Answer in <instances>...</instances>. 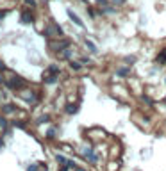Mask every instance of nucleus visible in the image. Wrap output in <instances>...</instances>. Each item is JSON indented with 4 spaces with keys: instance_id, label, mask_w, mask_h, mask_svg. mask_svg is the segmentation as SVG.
I'll list each match as a JSON object with an SVG mask.
<instances>
[{
    "instance_id": "nucleus-20",
    "label": "nucleus",
    "mask_w": 166,
    "mask_h": 171,
    "mask_svg": "<svg viewBox=\"0 0 166 171\" xmlns=\"http://www.w3.org/2000/svg\"><path fill=\"white\" fill-rule=\"evenodd\" d=\"M0 127H2V128H4V127H7V123H5V120H2V118H0Z\"/></svg>"
},
{
    "instance_id": "nucleus-18",
    "label": "nucleus",
    "mask_w": 166,
    "mask_h": 171,
    "mask_svg": "<svg viewBox=\"0 0 166 171\" xmlns=\"http://www.w3.org/2000/svg\"><path fill=\"white\" fill-rule=\"evenodd\" d=\"M48 120H50L48 116H43V118H39V120H38V123H45V121H48Z\"/></svg>"
},
{
    "instance_id": "nucleus-16",
    "label": "nucleus",
    "mask_w": 166,
    "mask_h": 171,
    "mask_svg": "<svg viewBox=\"0 0 166 171\" xmlns=\"http://www.w3.org/2000/svg\"><path fill=\"white\" fill-rule=\"evenodd\" d=\"M70 66L73 70H81V64H79V62H70Z\"/></svg>"
},
{
    "instance_id": "nucleus-7",
    "label": "nucleus",
    "mask_w": 166,
    "mask_h": 171,
    "mask_svg": "<svg viewBox=\"0 0 166 171\" xmlns=\"http://www.w3.org/2000/svg\"><path fill=\"white\" fill-rule=\"evenodd\" d=\"M84 45H86V47H88V50L91 52V54H97V52H98V48H97L95 45H93V43L89 41V39H84Z\"/></svg>"
},
{
    "instance_id": "nucleus-3",
    "label": "nucleus",
    "mask_w": 166,
    "mask_h": 171,
    "mask_svg": "<svg viewBox=\"0 0 166 171\" xmlns=\"http://www.w3.org/2000/svg\"><path fill=\"white\" fill-rule=\"evenodd\" d=\"M70 41L68 39H61V41H52L50 43V50H54V52H61L63 48H68L70 47Z\"/></svg>"
},
{
    "instance_id": "nucleus-17",
    "label": "nucleus",
    "mask_w": 166,
    "mask_h": 171,
    "mask_svg": "<svg viewBox=\"0 0 166 171\" xmlns=\"http://www.w3.org/2000/svg\"><path fill=\"white\" fill-rule=\"evenodd\" d=\"M114 5H122V4H125V0H111Z\"/></svg>"
},
{
    "instance_id": "nucleus-13",
    "label": "nucleus",
    "mask_w": 166,
    "mask_h": 171,
    "mask_svg": "<svg viewBox=\"0 0 166 171\" xmlns=\"http://www.w3.org/2000/svg\"><path fill=\"white\" fill-rule=\"evenodd\" d=\"M25 4H27V5H30V7H36V5H38V2H36V0H25Z\"/></svg>"
},
{
    "instance_id": "nucleus-19",
    "label": "nucleus",
    "mask_w": 166,
    "mask_h": 171,
    "mask_svg": "<svg viewBox=\"0 0 166 171\" xmlns=\"http://www.w3.org/2000/svg\"><path fill=\"white\" fill-rule=\"evenodd\" d=\"M88 12H89V16H91V18H95V16H97V11H93V9H89Z\"/></svg>"
},
{
    "instance_id": "nucleus-14",
    "label": "nucleus",
    "mask_w": 166,
    "mask_h": 171,
    "mask_svg": "<svg viewBox=\"0 0 166 171\" xmlns=\"http://www.w3.org/2000/svg\"><path fill=\"white\" fill-rule=\"evenodd\" d=\"M56 135V128H50L48 132H46V137H54Z\"/></svg>"
},
{
    "instance_id": "nucleus-23",
    "label": "nucleus",
    "mask_w": 166,
    "mask_h": 171,
    "mask_svg": "<svg viewBox=\"0 0 166 171\" xmlns=\"http://www.w3.org/2000/svg\"><path fill=\"white\" fill-rule=\"evenodd\" d=\"M4 16H5V11H0V20H2Z\"/></svg>"
},
{
    "instance_id": "nucleus-6",
    "label": "nucleus",
    "mask_w": 166,
    "mask_h": 171,
    "mask_svg": "<svg viewBox=\"0 0 166 171\" xmlns=\"http://www.w3.org/2000/svg\"><path fill=\"white\" fill-rule=\"evenodd\" d=\"M64 110H66V114H77V110H79V105H77V103H66Z\"/></svg>"
},
{
    "instance_id": "nucleus-21",
    "label": "nucleus",
    "mask_w": 166,
    "mask_h": 171,
    "mask_svg": "<svg viewBox=\"0 0 166 171\" xmlns=\"http://www.w3.org/2000/svg\"><path fill=\"white\" fill-rule=\"evenodd\" d=\"M0 71H2V73H4V71H7V70H5V64H4V62H0Z\"/></svg>"
},
{
    "instance_id": "nucleus-4",
    "label": "nucleus",
    "mask_w": 166,
    "mask_h": 171,
    "mask_svg": "<svg viewBox=\"0 0 166 171\" xmlns=\"http://www.w3.org/2000/svg\"><path fill=\"white\" fill-rule=\"evenodd\" d=\"M66 12H68V18H70V20H71V22H73L75 25H79V27H81L82 30H86V27H84V22H82V20L79 18L77 14H75L73 11H71V9H68V11H66Z\"/></svg>"
},
{
    "instance_id": "nucleus-24",
    "label": "nucleus",
    "mask_w": 166,
    "mask_h": 171,
    "mask_svg": "<svg viewBox=\"0 0 166 171\" xmlns=\"http://www.w3.org/2000/svg\"><path fill=\"white\" fill-rule=\"evenodd\" d=\"M77 171H84V169H77Z\"/></svg>"
},
{
    "instance_id": "nucleus-12",
    "label": "nucleus",
    "mask_w": 166,
    "mask_h": 171,
    "mask_svg": "<svg viewBox=\"0 0 166 171\" xmlns=\"http://www.w3.org/2000/svg\"><path fill=\"white\" fill-rule=\"evenodd\" d=\"M118 75H120V77H127V75H129V68H127V66L118 68Z\"/></svg>"
},
{
    "instance_id": "nucleus-15",
    "label": "nucleus",
    "mask_w": 166,
    "mask_h": 171,
    "mask_svg": "<svg viewBox=\"0 0 166 171\" xmlns=\"http://www.w3.org/2000/svg\"><path fill=\"white\" fill-rule=\"evenodd\" d=\"M95 2H97L98 5H107V4H109V0H95Z\"/></svg>"
},
{
    "instance_id": "nucleus-10",
    "label": "nucleus",
    "mask_w": 166,
    "mask_h": 171,
    "mask_svg": "<svg viewBox=\"0 0 166 171\" xmlns=\"http://www.w3.org/2000/svg\"><path fill=\"white\" fill-rule=\"evenodd\" d=\"M157 62H159V64H166V50H163L161 54H159V57H157Z\"/></svg>"
},
{
    "instance_id": "nucleus-8",
    "label": "nucleus",
    "mask_w": 166,
    "mask_h": 171,
    "mask_svg": "<svg viewBox=\"0 0 166 171\" xmlns=\"http://www.w3.org/2000/svg\"><path fill=\"white\" fill-rule=\"evenodd\" d=\"M86 157H88L89 162H97V160H98V157L95 155V152H93V150H86Z\"/></svg>"
},
{
    "instance_id": "nucleus-22",
    "label": "nucleus",
    "mask_w": 166,
    "mask_h": 171,
    "mask_svg": "<svg viewBox=\"0 0 166 171\" xmlns=\"http://www.w3.org/2000/svg\"><path fill=\"white\" fill-rule=\"evenodd\" d=\"M29 171H38V166H29Z\"/></svg>"
},
{
    "instance_id": "nucleus-5",
    "label": "nucleus",
    "mask_w": 166,
    "mask_h": 171,
    "mask_svg": "<svg viewBox=\"0 0 166 171\" xmlns=\"http://www.w3.org/2000/svg\"><path fill=\"white\" fill-rule=\"evenodd\" d=\"M20 22L22 23H32L34 22V16H32V12L30 11H22V14H20Z\"/></svg>"
},
{
    "instance_id": "nucleus-9",
    "label": "nucleus",
    "mask_w": 166,
    "mask_h": 171,
    "mask_svg": "<svg viewBox=\"0 0 166 171\" xmlns=\"http://www.w3.org/2000/svg\"><path fill=\"white\" fill-rule=\"evenodd\" d=\"M48 30H50V32H54V34H57V36H61V34H63V29L59 27V25H56V23H54V25H50V29H48Z\"/></svg>"
},
{
    "instance_id": "nucleus-11",
    "label": "nucleus",
    "mask_w": 166,
    "mask_h": 171,
    "mask_svg": "<svg viewBox=\"0 0 166 171\" xmlns=\"http://www.w3.org/2000/svg\"><path fill=\"white\" fill-rule=\"evenodd\" d=\"M13 110H16V107H15L13 103H7V105H4V112H5V114L13 112Z\"/></svg>"
},
{
    "instance_id": "nucleus-1",
    "label": "nucleus",
    "mask_w": 166,
    "mask_h": 171,
    "mask_svg": "<svg viewBox=\"0 0 166 171\" xmlns=\"http://www.w3.org/2000/svg\"><path fill=\"white\" fill-rule=\"evenodd\" d=\"M4 84L7 85L9 89H25V85H27V82H25L22 77H18V75H15V73H11L9 78H7Z\"/></svg>"
},
{
    "instance_id": "nucleus-2",
    "label": "nucleus",
    "mask_w": 166,
    "mask_h": 171,
    "mask_svg": "<svg viewBox=\"0 0 166 171\" xmlns=\"http://www.w3.org/2000/svg\"><path fill=\"white\" fill-rule=\"evenodd\" d=\"M57 75H59V66L57 64H50V66L46 68L45 75H43V82L45 84H54L57 80Z\"/></svg>"
}]
</instances>
